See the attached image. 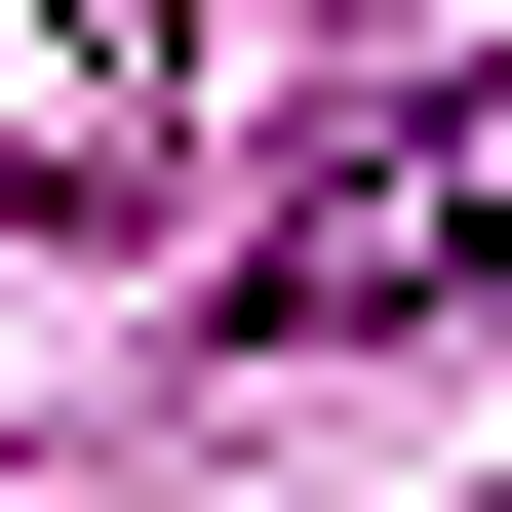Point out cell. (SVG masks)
I'll return each instance as SVG.
<instances>
[{
    "label": "cell",
    "instance_id": "1",
    "mask_svg": "<svg viewBox=\"0 0 512 512\" xmlns=\"http://www.w3.org/2000/svg\"><path fill=\"white\" fill-rule=\"evenodd\" d=\"M473 276H512V40H473V79H394V119H355V158H316V197L237 237V355H355V316H473Z\"/></svg>",
    "mask_w": 512,
    "mask_h": 512
}]
</instances>
